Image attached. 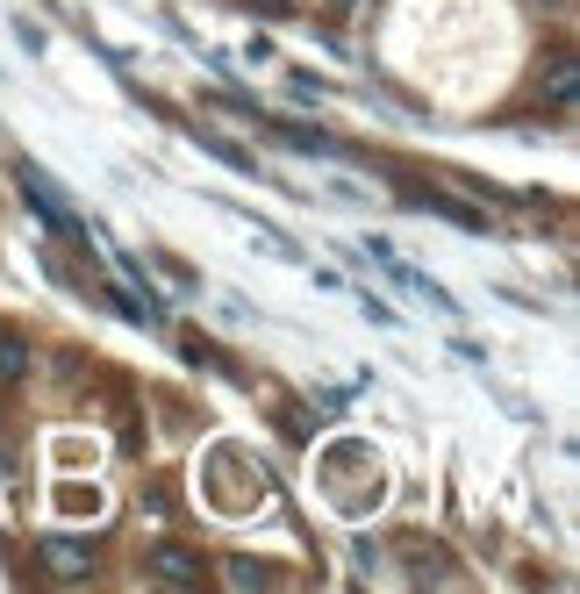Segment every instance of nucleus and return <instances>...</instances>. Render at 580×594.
Returning a JSON list of instances; mask_svg holds the SVG:
<instances>
[{
    "mask_svg": "<svg viewBox=\"0 0 580 594\" xmlns=\"http://www.w3.org/2000/svg\"><path fill=\"white\" fill-rule=\"evenodd\" d=\"M258 15H294V8H301V0H251Z\"/></svg>",
    "mask_w": 580,
    "mask_h": 594,
    "instance_id": "6",
    "label": "nucleus"
},
{
    "mask_svg": "<svg viewBox=\"0 0 580 594\" xmlns=\"http://www.w3.org/2000/svg\"><path fill=\"white\" fill-rule=\"evenodd\" d=\"M22 194H29V208H36L44 222H51L58 237H79V215H65V194H58L36 165H22Z\"/></svg>",
    "mask_w": 580,
    "mask_h": 594,
    "instance_id": "1",
    "label": "nucleus"
},
{
    "mask_svg": "<svg viewBox=\"0 0 580 594\" xmlns=\"http://www.w3.org/2000/svg\"><path fill=\"white\" fill-rule=\"evenodd\" d=\"M44 559H51L58 573H86V566H94V552H86V544H72V537H44Z\"/></svg>",
    "mask_w": 580,
    "mask_h": 594,
    "instance_id": "3",
    "label": "nucleus"
},
{
    "mask_svg": "<svg viewBox=\"0 0 580 594\" xmlns=\"http://www.w3.org/2000/svg\"><path fill=\"white\" fill-rule=\"evenodd\" d=\"M416 208H430V215H444V222H459V230H480L488 215H473V208H459L452 194H416Z\"/></svg>",
    "mask_w": 580,
    "mask_h": 594,
    "instance_id": "4",
    "label": "nucleus"
},
{
    "mask_svg": "<svg viewBox=\"0 0 580 594\" xmlns=\"http://www.w3.org/2000/svg\"><path fill=\"white\" fill-rule=\"evenodd\" d=\"M552 101H573V58H559V72H552Z\"/></svg>",
    "mask_w": 580,
    "mask_h": 594,
    "instance_id": "5",
    "label": "nucleus"
},
{
    "mask_svg": "<svg viewBox=\"0 0 580 594\" xmlns=\"http://www.w3.org/2000/svg\"><path fill=\"white\" fill-rule=\"evenodd\" d=\"M151 573L172 580V587H194V580H201V559H194V552H180V544H158V552H151Z\"/></svg>",
    "mask_w": 580,
    "mask_h": 594,
    "instance_id": "2",
    "label": "nucleus"
}]
</instances>
